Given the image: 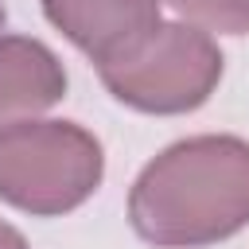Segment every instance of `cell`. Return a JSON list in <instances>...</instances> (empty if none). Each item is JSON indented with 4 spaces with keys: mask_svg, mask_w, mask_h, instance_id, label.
Returning <instances> with one entry per match:
<instances>
[{
    "mask_svg": "<svg viewBox=\"0 0 249 249\" xmlns=\"http://www.w3.org/2000/svg\"><path fill=\"white\" fill-rule=\"evenodd\" d=\"M66 97L62 58L31 35H0V124L31 121Z\"/></svg>",
    "mask_w": 249,
    "mask_h": 249,
    "instance_id": "5",
    "label": "cell"
},
{
    "mask_svg": "<svg viewBox=\"0 0 249 249\" xmlns=\"http://www.w3.org/2000/svg\"><path fill=\"white\" fill-rule=\"evenodd\" d=\"M0 249H31V245H27V237H23L12 222L0 218Z\"/></svg>",
    "mask_w": 249,
    "mask_h": 249,
    "instance_id": "7",
    "label": "cell"
},
{
    "mask_svg": "<svg viewBox=\"0 0 249 249\" xmlns=\"http://www.w3.org/2000/svg\"><path fill=\"white\" fill-rule=\"evenodd\" d=\"M105 179L101 140L78 121L0 124V202L31 218L78 210Z\"/></svg>",
    "mask_w": 249,
    "mask_h": 249,
    "instance_id": "2",
    "label": "cell"
},
{
    "mask_svg": "<svg viewBox=\"0 0 249 249\" xmlns=\"http://www.w3.org/2000/svg\"><path fill=\"white\" fill-rule=\"evenodd\" d=\"M58 27L97 70L132 54L160 23V0H39Z\"/></svg>",
    "mask_w": 249,
    "mask_h": 249,
    "instance_id": "4",
    "label": "cell"
},
{
    "mask_svg": "<svg viewBox=\"0 0 249 249\" xmlns=\"http://www.w3.org/2000/svg\"><path fill=\"white\" fill-rule=\"evenodd\" d=\"M198 31L218 35H249V0H163Z\"/></svg>",
    "mask_w": 249,
    "mask_h": 249,
    "instance_id": "6",
    "label": "cell"
},
{
    "mask_svg": "<svg viewBox=\"0 0 249 249\" xmlns=\"http://www.w3.org/2000/svg\"><path fill=\"white\" fill-rule=\"evenodd\" d=\"M226 70L218 43L191 23H156V31L121 62L101 66V86L128 109L152 117L195 113L210 101Z\"/></svg>",
    "mask_w": 249,
    "mask_h": 249,
    "instance_id": "3",
    "label": "cell"
},
{
    "mask_svg": "<svg viewBox=\"0 0 249 249\" xmlns=\"http://www.w3.org/2000/svg\"><path fill=\"white\" fill-rule=\"evenodd\" d=\"M128 222L156 249H206L249 226V140L202 132L167 144L128 191Z\"/></svg>",
    "mask_w": 249,
    "mask_h": 249,
    "instance_id": "1",
    "label": "cell"
},
{
    "mask_svg": "<svg viewBox=\"0 0 249 249\" xmlns=\"http://www.w3.org/2000/svg\"><path fill=\"white\" fill-rule=\"evenodd\" d=\"M4 19H8V12H4V4H0V27H4Z\"/></svg>",
    "mask_w": 249,
    "mask_h": 249,
    "instance_id": "8",
    "label": "cell"
}]
</instances>
